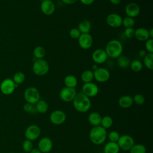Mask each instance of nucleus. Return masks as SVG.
Masks as SVG:
<instances>
[{"label":"nucleus","mask_w":153,"mask_h":153,"mask_svg":"<svg viewBox=\"0 0 153 153\" xmlns=\"http://www.w3.org/2000/svg\"><path fill=\"white\" fill-rule=\"evenodd\" d=\"M124 33L126 38L129 39L132 38L133 37H134V29H133V27L126 28L124 31Z\"/></svg>","instance_id":"obj_40"},{"label":"nucleus","mask_w":153,"mask_h":153,"mask_svg":"<svg viewBox=\"0 0 153 153\" xmlns=\"http://www.w3.org/2000/svg\"><path fill=\"white\" fill-rule=\"evenodd\" d=\"M50 66L48 63L44 59H36L34 60L32 71L37 76L45 75L49 71Z\"/></svg>","instance_id":"obj_4"},{"label":"nucleus","mask_w":153,"mask_h":153,"mask_svg":"<svg viewBox=\"0 0 153 153\" xmlns=\"http://www.w3.org/2000/svg\"><path fill=\"white\" fill-rule=\"evenodd\" d=\"M109 1L111 4L114 5H118L121 2V0H109Z\"/></svg>","instance_id":"obj_46"},{"label":"nucleus","mask_w":153,"mask_h":153,"mask_svg":"<svg viewBox=\"0 0 153 153\" xmlns=\"http://www.w3.org/2000/svg\"><path fill=\"white\" fill-rule=\"evenodd\" d=\"M22 148L26 152H30V151L33 148V145L32 141L27 139L24 140L22 144Z\"/></svg>","instance_id":"obj_36"},{"label":"nucleus","mask_w":153,"mask_h":153,"mask_svg":"<svg viewBox=\"0 0 153 153\" xmlns=\"http://www.w3.org/2000/svg\"><path fill=\"white\" fill-rule=\"evenodd\" d=\"M78 45L84 50L89 49L93 45V39L90 33H81L78 38Z\"/></svg>","instance_id":"obj_14"},{"label":"nucleus","mask_w":153,"mask_h":153,"mask_svg":"<svg viewBox=\"0 0 153 153\" xmlns=\"http://www.w3.org/2000/svg\"><path fill=\"white\" fill-rule=\"evenodd\" d=\"M41 134V129L36 124L29 126L25 132V137L26 139L30 141L36 140Z\"/></svg>","instance_id":"obj_9"},{"label":"nucleus","mask_w":153,"mask_h":153,"mask_svg":"<svg viewBox=\"0 0 153 153\" xmlns=\"http://www.w3.org/2000/svg\"><path fill=\"white\" fill-rule=\"evenodd\" d=\"M105 50L108 57L112 59H117L121 55L123 50V46L119 40L112 39L108 42Z\"/></svg>","instance_id":"obj_3"},{"label":"nucleus","mask_w":153,"mask_h":153,"mask_svg":"<svg viewBox=\"0 0 153 153\" xmlns=\"http://www.w3.org/2000/svg\"><path fill=\"white\" fill-rule=\"evenodd\" d=\"M69 36L72 39H78L79 36L81 35V33L79 30L78 29V28H72L69 31Z\"/></svg>","instance_id":"obj_39"},{"label":"nucleus","mask_w":153,"mask_h":153,"mask_svg":"<svg viewBox=\"0 0 153 153\" xmlns=\"http://www.w3.org/2000/svg\"><path fill=\"white\" fill-rule=\"evenodd\" d=\"M134 37L139 41H146L150 38L149 30L144 27H139L134 30Z\"/></svg>","instance_id":"obj_19"},{"label":"nucleus","mask_w":153,"mask_h":153,"mask_svg":"<svg viewBox=\"0 0 153 153\" xmlns=\"http://www.w3.org/2000/svg\"><path fill=\"white\" fill-rule=\"evenodd\" d=\"M145 50L149 53H153V39L149 38L146 41H145Z\"/></svg>","instance_id":"obj_38"},{"label":"nucleus","mask_w":153,"mask_h":153,"mask_svg":"<svg viewBox=\"0 0 153 153\" xmlns=\"http://www.w3.org/2000/svg\"><path fill=\"white\" fill-rule=\"evenodd\" d=\"M91 29V25L89 20H84L81 21L78 26V29L81 33H90Z\"/></svg>","instance_id":"obj_23"},{"label":"nucleus","mask_w":153,"mask_h":153,"mask_svg":"<svg viewBox=\"0 0 153 153\" xmlns=\"http://www.w3.org/2000/svg\"><path fill=\"white\" fill-rule=\"evenodd\" d=\"M35 105L36 110L41 114L47 112L48 109V105L47 102L44 100H39Z\"/></svg>","instance_id":"obj_27"},{"label":"nucleus","mask_w":153,"mask_h":153,"mask_svg":"<svg viewBox=\"0 0 153 153\" xmlns=\"http://www.w3.org/2000/svg\"><path fill=\"white\" fill-rule=\"evenodd\" d=\"M130 153H146V147L142 144H134L129 150Z\"/></svg>","instance_id":"obj_32"},{"label":"nucleus","mask_w":153,"mask_h":153,"mask_svg":"<svg viewBox=\"0 0 153 153\" xmlns=\"http://www.w3.org/2000/svg\"><path fill=\"white\" fill-rule=\"evenodd\" d=\"M13 80L15 82V84L19 85L24 82V81L25 80V75L24 73L22 72H17L14 75Z\"/></svg>","instance_id":"obj_33"},{"label":"nucleus","mask_w":153,"mask_h":153,"mask_svg":"<svg viewBox=\"0 0 153 153\" xmlns=\"http://www.w3.org/2000/svg\"><path fill=\"white\" fill-rule=\"evenodd\" d=\"M117 143H118L120 149L123 151H129L134 145V141L131 136L124 134L120 136V138Z\"/></svg>","instance_id":"obj_7"},{"label":"nucleus","mask_w":153,"mask_h":153,"mask_svg":"<svg viewBox=\"0 0 153 153\" xmlns=\"http://www.w3.org/2000/svg\"><path fill=\"white\" fill-rule=\"evenodd\" d=\"M65 113L61 110H54L50 115V120L54 125H60L66 121Z\"/></svg>","instance_id":"obj_13"},{"label":"nucleus","mask_w":153,"mask_h":153,"mask_svg":"<svg viewBox=\"0 0 153 153\" xmlns=\"http://www.w3.org/2000/svg\"><path fill=\"white\" fill-rule=\"evenodd\" d=\"M130 67L131 71L135 72H138L142 71L143 68V63L139 60H134L130 62Z\"/></svg>","instance_id":"obj_30"},{"label":"nucleus","mask_w":153,"mask_h":153,"mask_svg":"<svg viewBox=\"0 0 153 153\" xmlns=\"http://www.w3.org/2000/svg\"><path fill=\"white\" fill-rule=\"evenodd\" d=\"M9 153H15V152H9Z\"/></svg>","instance_id":"obj_50"},{"label":"nucleus","mask_w":153,"mask_h":153,"mask_svg":"<svg viewBox=\"0 0 153 153\" xmlns=\"http://www.w3.org/2000/svg\"><path fill=\"white\" fill-rule=\"evenodd\" d=\"M117 65L119 67L123 69L127 68L130 66V61L128 57L124 55H120L117 58Z\"/></svg>","instance_id":"obj_25"},{"label":"nucleus","mask_w":153,"mask_h":153,"mask_svg":"<svg viewBox=\"0 0 153 153\" xmlns=\"http://www.w3.org/2000/svg\"><path fill=\"white\" fill-rule=\"evenodd\" d=\"M78 0H62V2H63L65 4L67 5H72L75 4V2H76Z\"/></svg>","instance_id":"obj_43"},{"label":"nucleus","mask_w":153,"mask_h":153,"mask_svg":"<svg viewBox=\"0 0 153 153\" xmlns=\"http://www.w3.org/2000/svg\"><path fill=\"white\" fill-rule=\"evenodd\" d=\"M81 79L84 83L92 82L94 79L93 71L90 69L85 70L82 72L81 75Z\"/></svg>","instance_id":"obj_26"},{"label":"nucleus","mask_w":153,"mask_h":153,"mask_svg":"<svg viewBox=\"0 0 153 153\" xmlns=\"http://www.w3.org/2000/svg\"><path fill=\"white\" fill-rule=\"evenodd\" d=\"M123 18L122 17L117 13H111L106 18V22L107 25L113 28H118L122 25Z\"/></svg>","instance_id":"obj_12"},{"label":"nucleus","mask_w":153,"mask_h":153,"mask_svg":"<svg viewBox=\"0 0 153 153\" xmlns=\"http://www.w3.org/2000/svg\"><path fill=\"white\" fill-rule=\"evenodd\" d=\"M120 148L117 142H109L106 143L103 148L104 153H118Z\"/></svg>","instance_id":"obj_22"},{"label":"nucleus","mask_w":153,"mask_h":153,"mask_svg":"<svg viewBox=\"0 0 153 153\" xmlns=\"http://www.w3.org/2000/svg\"><path fill=\"white\" fill-rule=\"evenodd\" d=\"M135 25V21L133 18L130 17H126L123 19L122 25H123L126 28L127 27H133Z\"/></svg>","instance_id":"obj_34"},{"label":"nucleus","mask_w":153,"mask_h":153,"mask_svg":"<svg viewBox=\"0 0 153 153\" xmlns=\"http://www.w3.org/2000/svg\"><path fill=\"white\" fill-rule=\"evenodd\" d=\"M29 153H42L38 148H33Z\"/></svg>","instance_id":"obj_45"},{"label":"nucleus","mask_w":153,"mask_h":153,"mask_svg":"<svg viewBox=\"0 0 153 153\" xmlns=\"http://www.w3.org/2000/svg\"><path fill=\"white\" fill-rule=\"evenodd\" d=\"M107 137L106 129L101 126L93 127L90 131L89 138L90 141L96 145L103 143Z\"/></svg>","instance_id":"obj_2"},{"label":"nucleus","mask_w":153,"mask_h":153,"mask_svg":"<svg viewBox=\"0 0 153 153\" xmlns=\"http://www.w3.org/2000/svg\"><path fill=\"white\" fill-rule=\"evenodd\" d=\"M72 102L75 109L79 112H87L91 108V103L90 98L82 92L76 93Z\"/></svg>","instance_id":"obj_1"},{"label":"nucleus","mask_w":153,"mask_h":153,"mask_svg":"<svg viewBox=\"0 0 153 153\" xmlns=\"http://www.w3.org/2000/svg\"><path fill=\"white\" fill-rule=\"evenodd\" d=\"M99 91L98 86L93 82L84 83L82 87V93L89 98L97 96Z\"/></svg>","instance_id":"obj_11"},{"label":"nucleus","mask_w":153,"mask_h":153,"mask_svg":"<svg viewBox=\"0 0 153 153\" xmlns=\"http://www.w3.org/2000/svg\"><path fill=\"white\" fill-rule=\"evenodd\" d=\"M33 54L35 59H43L45 55V50L43 47L38 45L33 49Z\"/></svg>","instance_id":"obj_29"},{"label":"nucleus","mask_w":153,"mask_h":153,"mask_svg":"<svg viewBox=\"0 0 153 153\" xmlns=\"http://www.w3.org/2000/svg\"><path fill=\"white\" fill-rule=\"evenodd\" d=\"M76 94L75 88H70L65 87L63 88L59 93L60 99L65 102H72Z\"/></svg>","instance_id":"obj_10"},{"label":"nucleus","mask_w":153,"mask_h":153,"mask_svg":"<svg viewBox=\"0 0 153 153\" xmlns=\"http://www.w3.org/2000/svg\"><path fill=\"white\" fill-rule=\"evenodd\" d=\"M125 12L127 17L134 19L140 14V8L137 3L130 2L126 6Z\"/></svg>","instance_id":"obj_16"},{"label":"nucleus","mask_w":153,"mask_h":153,"mask_svg":"<svg viewBox=\"0 0 153 153\" xmlns=\"http://www.w3.org/2000/svg\"><path fill=\"white\" fill-rule=\"evenodd\" d=\"M97 68H98V66H97V65H96V64L93 65V66H92V69H93V71L96 69Z\"/></svg>","instance_id":"obj_48"},{"label":"nucleus","mask_w":153,"mask_h":153,"mask_svg":"<svg viewBox=\"0 0 153 153\" xmlns=\"http://www.w3.org/2000/svg\"><path fill=\"white\" fill-rule=\"evenodd\" d=\"M94 79L99 82H105L110 78L109 71L103 67H98L93 71Z\"/></svg>","instance_id":"obj_8"},{"label":"nucleus","mask_w":153,"mask_h":153,"mask_svg":"<svg viewBox=\"0 0 153 153\" xmlns=\"http://www.w3.org/2000/svg\"><path fill=\"white\" fill-rule=\"evenodd\" d=\"M118 103L121 108L126 109L130 108L134 102L132 96L130 95H124L120 97Z\"/></svg>","instance_id":"obj_20"},{"label":"nucleus","mask_w":153,"mask_h":153,"mask_svg":"<svg viewBox=\"0 0 153 153\" xmlns=\"http://www.w3.org/2000/svg\"><path fill=\"white\" fill-rule=\"evenodd\" d=\"M79 1L81 2V4L85 5H89L93 4L95 0H79Z\"/></svg>","instance_id":"obj_42"},{"label":"nucleus","mask_w":153,"mask_h":153,"mask_svg":"<svg viewBox=\"0 0 153 153\" xmlns=\"http://www.w3.org/2000/svg\"><path fill=\"white\" fill-rule=\"evenodd\" d=\"M101 120L102 117L100 114L96 112H93L90 113L88 117V123L93 127L100 126Z\"/></svg>","instance_id":"obj_21"},{"label":"nucleus","mask_w":153,"mask_h":153,"mask_svg":"<svg viewBox=\"0 0 153 153\" xmlns=\"http://www.w3.org/2000/svg\"><path fill=\"white\" fill-rule=\"evenodd\" d=\"M143 64L145 66L149 69H153V53H146V54L143 57Z\"/></svg>","instance_id":"obj_28"},{"label":"nucleus","mask_w":153,"mask_h":153,"mask_svg":"<svg viewBox=\"0 0 153 153\" xmlns=\"http://www.w3.org/2000/svg\"><path fill=\"white\" fill-rule=\"evenodd\" d=\"M23 108L24 111L26 112H31L33 110V105L29 103H26L25 104H24Z\"/></svg>","instance_id":"obj_41"},{"label":"nucleus","mask_w":153,"mask_h":153,"mask_svg":"<svg viewBox=\"0 0 153 153\" xmlns=\"http://www.w3.org/2000/svg\"><path fill=\"white\" fill-rule=\"evenodd\" d=\"M120 134L118 132L116 131H112L108 134V139L110 142H117L120 138Z\"/></svg>","instance_id":"obj_37"},{"label":"nucleus","mask_w":153,"mask_h":153,"mask_svg":"<svg viewBox=\"0 0 153 153\" xmlns=\"http://www.w3.org/2000/svg\"><path fill=\"white\" fill-rule=\"evenodd\" d=\"M138 54H139V56L140 57H143L146 54V51H145V50L141 49V50H140L139 51Z\"/></svg>","instance_id":"obj_44"},{"label":"nucleus","mask_w":153,"mask_h":153,"mask_svg":"<svg viewBox=\"0 0 153 153\" xmlns=\"http://www.w3.org/2000/svg\"><path fill=\"white\" fill-rule=\"evenodd\" d=\"M53 142L49 137H44L38 142V149L41 152L48 153L53 149Z\"/></svg>","instance_id":"obj_17"},{"label":"nucleus","mask_w":153,"mask_h":153,"mask_svg":"<svg viewBox=\"0 0 153 153\" xmlns=\"http://www.w3.org/2000/svg\"><path fill=\"white\" fill-rule=\"evenodd\" d=\"M133 102L137 105H142L145 103V99L142 94H136L133 97Z\"/></svg>","instance_id":"obj_35"},{"label":"nucleus","mask_w":153,"mask_h":153,"mask_svg":"<svg viewBox=\"0 0 153 153\" xmlns=\"http://www.w3.org/2000/svg\"><path fill=\"white\" fill-rule=\"evenodd\" d=\"M64 84L67 87L75 88L78 84V80L74 75H68L64 79Z\"/></svg>","instance_id":"obj_24"},{"label":"nucleus","mask_w":153,"mask_h":153,"mask_svg":"<svg viewBox=\"0 0 153 153\" xmlns=\"http://www.w3.org/2000/svg\"><path fill=\"white\" fill-rule=\"evenodd\" d=\"M39 1H41V2H42V1H45V0H39Z\"/></svg>","instance_id":"obj_49"},{"label":"nucleus","mask_w":153,"mask_h":153,"mask_svg":"<svg viewBox=\"0 0 153 153\" xmlns=\"http://www.w3.org/2000/svg\"><path fill=\"white\" fill-rule=\"evenodd\" d=\"M23 96L26 103L32 105L36 104L40 100L39 91L34 87H27L24 91Z\"/></svg>","instance_id":"obj_5"},{"label":"nucleus","mask_w":153,"mask_h":153,"mask_svg":"<svg viewBox=\"0 0 153 153\" xmlns=\"http://www.w3.org/2000/svg\"><path fill=\"white\" fill-rule=\"evenodd\" d=\"M56 6L51 0H45L41 3V10L46 16H50L55 11Z\"/></svg>","instance_id":"obj_18"},{"label":"nucleus","mask_w":153,"mask_h":153,"mask_svg":"<svg viewBox=\"0 0 153 153\" xmlns=\"http://www.w3.org/2000/svg\"><path fill=\"white\" fill-rule=\"evenodd\" d=\"M100 124L101 126L104 128H109L113 124V120L110 116H105L103 117H102Z\"/></svg>","instance_id":"obj_31"},{"label":"nucleus","mask_w":153,"mask_h":153,"mask_svg":"<svg viewBox=\"0 0 153 153\" xmlns=\"http://www.w3.org/2000/svg\"><path fill=\"white\" fill-rule=\"evenodd\" d=\"M91 57L95 64L98 65L104 63L108 57L104 49L97 48L93 52Z\"/></svg>","instance_id":"obj_15"},{"label":"nucleus","mask_w":153,"mask_h":153,"mask_svg":"<svg viewBox=\"0 0 153 153\" xmlns=\"http://www.w3.org/2000/svg\"><path fill=\"white\" fill-rule=\"evenodd\" d=\"M149 35L150 38H153V29H151L150 30H149Z\"/></svg>","instance_id":"obj_47"},{"label":"nucleus","mask_w":153,"mask_h":153,"mask_svg":"<svg viewBox=\"0 0 153 153\" xmlns=\"http://www.w3.org/2000/svg\"><path fill=\"white\" fill-rule=\"evenodd\" d=\"M17 86L18 84H15L13 79L5 78L0 84V91L4 95H10L13 93Z\"/></svg>","instance_id":"obj_6"}]
</instances>
